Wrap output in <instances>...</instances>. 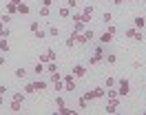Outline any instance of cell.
<instances>
[{
	"instance_id": "obj_1",
	"label": "cell",
	"mask_w": 146,
	"mask_h": 115,
	"mask_svg": "<svg viewBox=\"0 0 146 115\" xmlns=\"http://www.w3.org/2000/svg\"><path fill=\"white\" fill-rule=\"evenodd\" d=\"M117 93H119V97H124V95H128L131 93V82H128V78H122V80H117Z\"/></svg>"
},
{
	"instance_id": "obj_2",
	"label": "cell",
	"mask_w": 146,
	"mask_h": 115,
	"mask_svg": "<svg viewBox=\"0 0 146 115\" xmlns=\"http://www.w3.org/2000/svg\"><path fill=\"white\" fill-rule=\"evenodd\" d=\"M117 106H119V97H111L106 102V106H104V111L109 115H113V113H117Z\"/></svg>"
},
{
	"instance_id": "obj_3",
	"label": "cell",
	"mask_w": 146,
	"mask_h": 115,
	"mask_svg": "<svg viewBox=\"0 0 146 115\" xmlns=\"http://www.w3.org/2000/svg\"><path fill=\"white\" fill-rule=\"evenodd\" d=\"M38 60H40V62H44V64H46V62H51V60H55V49H46V51L42 53V55H40Z\"/></svg>"
},
{
	"instance_id": "obj_4",
	"label": "cell",
	"mask_w": 146,
	"mask_h": 115,
	"mask_svg": "<svg viewBox=\"0 0 146 115\" xmlns=\"http://www.w3.org/2000/svg\"><path fill=\"white\" fill-rule=\"evenodd\" d=\"M84 75H86V66H84V64H75V66H73V78L82 80Z\"/></svg>"
},
{
	"instance_id": "obj_5",
	"label": "cell",
	"mask_w": 146,
	"mask_h": 115,
	"mask_svg": "<svg viewBox=\"0 0 146 115\" xmlns=\"http://www.w3.org/2000/svg\"><path fill=\"white\" fill-rule=\"evenodd\" d=\"M91 18H93V7H84L82 9V22H84V25H89Z\"/></svg>"
},
{
	"instance_id": "obj_6",
	"label": "cell",
	"mask_w": 146,
	"mask_h": 115,
	"mask_svg": "<svg viewBox=\"0 0 146 115\" xmlns=\"http://www.w3.org/2000/svg\"><path fill=\"white\" fill-rule=\"evenodd\" d=\"M62 82H64V88H66V91H71V93H73V88H75V82H73V75H62Z\"/></svg>"
},
{
	"instance_id": "obj_7",
	"label": "cell",
	"mask_w": 146,
	"mask_h": 115,
	"mask_svg": "<svg viewBox=\"0 0 146 115\" xmlns=\"http://www.w3.org/2000/svg\"><path fill=\"white\" fill-rule=\"evenodd\" d=\"M144 25H146L144 16H135V18H133V27H135V29H139V31H142V29H144Z\"/></svg>"
},
{
	"instance_id": "obj_8",
	"label": "cell",
	"mask_w": 146,
	"mask_h": 115,
	"mask_svg": "<svg viewBox=\"0 0 146 115\" xmlns=\"http://www.w3.org/2000/svg\"><path fill=\"white\" fill-rule=\"evenodd\" d=\"M113 42V33L111 31H104V33L100 35V44H111Z\"/></svg>"
},
{
	"instance_id": "obj_9",
	"label": "cell",
	"mask_w": 146,
	"mask_h": 115,
	"mask_svg": "<svg viewBox=\"0 0 146 115\" xmlns=\"http://www.w3.org/2000/svg\"><path fill=\"white\" fill-rule=\"evenodd\" d=\"M49 84H51V82H44V80H38V82H33L36 91H46V88H49Z\"/></svg>"
},
{
	"instance_id": "obj_10",
	"label": "cell",
	"mask_w": 146,
	"mask_h": 115,
	"mask_svg": "<svg viewBox=\"0 0 146 115\" xmlns=\"http://www.w3.org/2000/svg\"><path fill=\"white\" fill-rule=\"evenodd\" d=\"M58 16L62 18V20L71 18V9H69V7H60V9H58Z\"/></svg>"
},
{
	"instance_id": "obj_11",
	"label": "cell",
	"mask_w": 146,
	"mask_h": 115,
	"mask_svg": "<svg viewBox=\"0 0 146 115\" xmlns=\"http://www.w3.org/2000/svg\"><path fill=\"white\" fill-rule=\"evenodd\" d=\"M93 53L100 55V58H104V55H106V44H98V47L93 49Z\"/></svg>"
},
{
	"instance_id": "obj_12",
	"label": "cell",
	"mask_w": 146,
	"mask_h": 115,
	"mask_svg": "<svg viewBox=\"0 0 146 115\" xmlns=\"http://www.w3.org/2000/svg\"><path fill=\"white\" fill-rule=\"evenodd\" d=\"M100 62H104V58H100V55H95V53H93L91 58H89V66H98Z\"/></svg>"
},
{
	"instance_id": "obj_13",
	"label": "cell",
	"mask_w": 146,
	"mask_h": 115,
	"mask_svg": "<svg viewBox=\"0 0 146 115\" xmlns=\"http://www.w3.org/2000/svg\"><path fill=\"white\" fill-rule=\"evenodd\" d=\"M5 11L13 16V13H18V5H13V2H7V5H5Z\"/></svg>"
},
{
	"instance_id": "obj_14",
	"label": "cell",
	"mask_w": 146,
	"mask_h": 115,
	"mask_svg": "<svg viewBox=\"0 0 146 115\" xmlns=\"http://www.w3.org/2000/svg\"><path fill=\"white\" fill-rule=\"evenodd\" d=\"M9 108H11V111H13V113H18L20 108H22V102H20V100H11Z\"/></svg>"
},
{
	"instance_id": "obj_15",
	"label": "cell",
	"mask_w": 146,
	"mask_h": 115,
	"mask_svg": "<svg viewBox=\"0 0 146 115\" xmlns=\"http://www.w3.org/2000/svg\"><path fill=\"white\" fill-rule=\"evenodd\" d=\"M18 13L20 16H29V5L27 2H20L18 5Z\"/></svg>"
},
{
	"instance_id": "obj_16",
	"label": "cell",
	"mask_w": 146,
	"mask_h": 115,
	"mask_svg": "<svg viewBox=\"0 0 146 115\" xmlns=\"http://www.w3.org/2000/svg\"><path fill=\"white\" fill-rule=\"evenodd\" d=\"M93 95H95V97H106V86H98V88H93Z\"/></svg>"
},
{
	"instance_id": "obj_17",
	"label": "cell",
	"mask_w": 146,
	"mask_h": 115,
	"mask_svg": "<svg viewBox=\"0 0 146 115\" xmlns=\"http://www.w3.org/2000/svg\"><path fill=\"white\" fill-rule=\"evenodd\" d=\"M84 29H86V25H84L82 20H80V22H73V31H75V33H82Z\"/></svg>"
},
{
	"instance_id": "obj_18",
	"label": "cell",
	"mask_w": 146,
	"mask_h": 115,
	"mask_svg": "<svg viewBox=\"0 0 146 115\" xmlns=\"http://www.w3.org/2000/svg\"><path fill=\"white\" fill-rule=\"evenodd\" d=\"M104 62H106V64H115V62H117V55H115V53H106V55H104Z\"/></svg>"
},
{
	"instance_id": "obj_19",
	"label": "cell",
	"mask_w": 146,
	"mask_h": 115,
	"mask_svg": "<svg viewBox=\"0 0 146 115\" xmlns=\"http://www.w3.org/2000/svg\"><path fill=\"white\" fill-rule=\"evenodd\" d=\"M55 106H58V111H62L64 106H66V100H64L62 95H58V97H55Z\"/></svg>"
},
{
	"instance_id": "obj_20",
	"label": "cell",
	"mask_w": 146,
	"mask_h": 115,
	"mask_svg": "<svg viewBox=\"0 0 146 115\" xmlns=\"http://www.w3.org/2000/svg\"><path fill=\"white\" fill-rule=\"evenodd\" d=\"M44 69H46V64H44V62H40V60H38V64L33 66V73H36V75H40V73H42Z\"/></svg>"
},
{
	"instance_id": "obj_21",
	"label": "cell",
	"mask_w": 146,
	"mask_h": 115,
	"mask_svg": "<svg viewBox=\"0 0 146 115\" xmlns=\"http://www.w3.org/2000/svg\"><path fill=\"white\" fill-rule=\"evenodd\" d=\"M44 71H49V73H55V71H58V62H55V60L46 62V69H44Z\"/></svg>"
},
{
	"instance_id": "obj_22",
	"label": "cell",
	"mask_w": 146,
	"mask_h": 115,
	"mask_svg": "<svg viewBox=\"0 0 146 115\" xmlns=\"http://www.w3.org/2000/svg\"><path fill=\"white\" fill-rule=\"evenodd\" d=\"M46 35H51V38H58V35H60V29H58V27H49V29H46Z\"/></svg>"
},
{
	"instance_id": "obj_23",
	"label": "cell",
	"mask_w": 146,
	"mask_h": 115,
	"mask_svg": "<svg viewBox=\"0 0 146 115\" xmlns=\"http://www.w3.org/2000/svg\"><path fill=\"white\" fill-rule=\"evenodd\" d=\"M78 108H80V111H86V108H89V100L80 97V100H78Z\"/></svg>"
},
{
	"instance_id": "obj_24",
	"label": "cell",
	"mask_w": 146,
	"mask_h": 115,
	"mask_svg": "<svg viewBox=\"0 0 146 115\" xmlns=\"http://www.w3.org/2000/svg\"><path fill=\"white\" fill-rule=\"evenodd\" d=\"M16 78H18V80H25V78H27V69L18 66V69H16Z\"/></svg>"
},
{
	"instance_id": "obj_25",
	"label": "cell",
	"mask_w": 146,
	"mask_h": 115,
	"mask_svg": "<svg viewBox=\"0 0 146 115\" xmlns=\"http://www.w3.org/2000/svg\"><path fill=\"white\" fill-rule=\"evenodd\" d=\"M40 16L49 18V16H51V7H44V5H42V7H40Z\"/></svg>"
},
{
	"instance_id": "obj_26",
	"label": "cell",
	"mask_w": 146,
	"mask_h": 115,
	"mask_svg": "<svg viewBox=\"0 0 146 115\" xmlns=\"http://www.w3.org/2000/svg\"><path fill=\"white\" fill-rule=\"evenodd\" d=\"M0 51H2V53L9 51V42H7V38H2V40H0Z\"/></svg>"
},
{
	"instance_id": "obj_27",
	"label": "cell",
	"mask_w": 146,
	"mask_h": 115,
	"mask_svg": "<svg viewBox=\"0 0 146 115\" xmlns=\"http://www.w3.org/2000/svg\"><path fill=\"white\" fill-rule=\"evenodd\" d=\"M124 33H126V38H128V40H133V38H135V33H137V29H135V27H131V29H126Z\"/></svg>"
},
{
	"instance_id": "obj_28",
	"label": "cell",
	"mask_w": 146,
	"mask_h": 115,
	"mask_svg": "<svg viewBox=\"0 0 146 115\" xmlns=\"http://www.w3.org/2000/svg\"><path fill=\"white\" fill-rule=\"evenodd\" d=\"M115 84H117V80H115V78H111V75L104 80V86H106V88H109V86H115Z\"/></svg>"
},
{
	"instance_id": "obj_29",
	"label": "cell",
	"mask_w": 146,
	"mask_h": 115,
	"mask_svg": "<svg viewBox=\"0 0 146 115\" xmlns=\"http://www.w3.org/2000/svg\"><path fill=\"white\" fill-rule=\"evenodd\" d=\"M31 93H36V86H33V82H31V84H25V95H31Z\"/></svg>"
},
{
	"instance_id": "obj_30",
	"label": "cell",
	"mask_w": 146,
	"mask_h": 115,
	"mask_svg": "<svg viewBox=\"0 0 146 115\" xmlns=\"http://www.w3.org/2000/svg\"><path fill=\"white\" fill-rule=\"evenodd\" d=\"M51 84H53L55 93H60V91H62V88H64V82H62V80H58V82H51Z\"/></svg>"
},
{
	"instance_id": "obj_31",
	"label": "cell",
	"mask_w": 146,
	"mask_h": 115,
	"mask_svg": "<svg viewBox=\"0 0 146 115\" xmlns=\"http://www.w3.org/2000/svg\"><path fill=\"white\" fill-rule=\"evenodd\" d=\"M0 22L9 25V22H11V13H7V11H5V13H2V18H0Z\"/></svg>"
},
{
	"instance_id": "obj_32",
	"label": "cell",
	"mask_w": 146,
	"mask_h": 115,
	"mask_svg": "<svg viewBox=\"0 0 146 115\" xmlns=\"http://www.w3.org/2000/svg\"><path fill=\"white\" fill-rule=\"evenodd\" d=\"M133 40H135V42H144V31H139V29H137V33H135Z\"/></svg>"
},
{
	"instance_id": "obj_33",
	"label": "cell",
	"mask_w": 146,
	"mask_h": 115,
	"mask_svg": "<svg viewBox=\"0 0 146 115\" xmlns=\"http://www.w3.org/2000/svg\"><path fill=\"white\" fill-rule=\"evenodd\" d=\"M33 35H36L38 40H42V38H46V31H42V29H38V31H36Z\"/></svg>"
},
{
	"instance_id": "obj_34",
	"label": "cell",
	"mask_w": 146,
	"mask_h": 115,
	"mask_svg": "<svg viewBox=\"0 0 146 115\" xmlns=\"http://www.w3.org/2000/svg\"><path fill=\"white\" fill-rule=\"evenodd\" d=\"M84 35H86V40H89V42L95 38V33H93V31H89V29H84Z\"/></svg>"
},
{
	"instance_id": "obj_35",
	"label": "cell",
	"mask_w": 146,
	"mask_h": 115,
	"mask_svg": "<svg viewBox=\"0 0 146 115\" xmlns=\"http://www.w3.org/2000/svg\"><path fill=\"white\" fill-rule=\"evenodd\" d=\"M111 18H113V13H109V11H106V13H104V16H102V20H104V22H106V25H111Z\"/></svg>"
},
{
	"instance_id": "obj_36",
	"label": "cell",
	"mask_w": 146,
	"mask_h": 115,
	"mask_svg": "<svg viewBox=\"0 0 146 115\" xmlns=\"http://www.w3.org/2000/svg\"><path fill=\"white\" fill-rule=\"evenodd\" d=\"M84 100H89V102H91V100H95V95H93V91H86V93H84Z\"/></svg>"
},
{
	"instance_id": "obj_37",
	"label": "cell",
	"mask_w": 146,
	"mask_h": 115,
	"mask_svg": "<svg viewBox=\"0 0 146 115\" xmlns=\"http://www.w3.org/2000/svg\"><path fill=\"white\" fill-rule=\"evenodd\" d=\"M66 7H69V9H75V7H78V0H66Z\"/></svg>"
},
{
	"instance_id": "obj_38",
	"label": "cell",
	"mask_w": 146,
	"mask_h": 115,
	"mask_svg": "<svg viewBox=\"0 0 146 115\" xmlns=\"http://www.w3.org/2000/svg\"><path fill=\"white\" fill-rule=\"evenodd\" d=\"M58 80H62V75L55 71V73H51V82H58Z\"/></svg>"
},
{
	"instance_id": "obj_39",
	"label": "cell",
	"mask_w": 146,
	"mask_h": 115,
	"mask_svg": "<svg viewBox=\"0 0 146 115\" xmlns=\"http://www.w3.org/2000/svg\"><path fill=\"white\" fill-rule=\"evenodd\" d=\"M80 20H82V13H75L73 11V22H80Z\"/></svg>"
},
{
	"instance_id": "obj_40",
	"label": "cell",
	"mask_w": 146,
	"mask_h": 115,
	"mask_svg": "<svg viewBox=\"0 0 146 115\" xmlns=\"http://www.w3.org/2000/svg\"><path fill=\"white\" fill-rule=\"evenodd\" d=\"M53 2H55V0H42V5H44V7H53Z\"/></svg>"
},
{
	"instance_id": "obj_41",
	"label": "cell",
	"mask_w": 146,
	"mask_h": 115,
	"mask_svg": "<svg viewBox=\"0 0 146 115\" xmlns=\"http://www.w3.org/2000/svg\"><path fill=\"white\" fill-rule=\"evenodd\" d=\"M106 31H111V33L115 35V31H117V27H115V25H109V29H106Z\"/></svg>"
},
{
	"instance_id": "obj_42",
	"label": "cell",
	"mask_w": 146,
	"mask_h": 115,
	"mask_svg": "<svg viewBox=\"0 0 146 115\" xmlns=\"http://www.w3.org/2000/svg\"><path fill=\"white\" fill-rule=\"evenodd\" d=\"M38 29H40V25H38V22H31V31H33V33H36Z\"/></svg>"
},
{
	"instance_id": "obj_43",
	"label": "cell",
	"mask_w": 146,
	"mask_h": 115,
	"mask_svg": "<svg viewBox=\"0 0 146 115\" xmlns=\"http://www.w3.org/2000/svg\"><path fill=\"white\" fill-rule=\"evenodd\" d=\"M5 93H7V86H5V84H0V95H5Z\"/></svg>"
},
{
	"instance_id": "obj_44",
	"label": "cell",
	"mask_w": 146,
	"mask_h": 115,
	"mask_svg": "<svg viewBox=\"0 0 146 115\" xmlns=\"http://www.w3.org/2000/svg\"><path fill=\"white\" fill-rule=\"evenodd\" d=\"M113 5H115V7H119V5H124V0H113Z\"/></svg>"
},
{
	"instance_id": "obj_45",
	"label": "cell",
	"mask_w": 146,
	"mask_h": 115,
	"mask_svg": "<svg viewBox=\"0 0 146 115\" xmlns=\"http://www.w3.org/2000/svg\"><path fill=\"white\" fill-rule=\"evenodd\" d=\"M0 66H5V55H0Z\"/></svg>"
},
{
	"instance_id": "obj_46",
	"label": "cell",
	"mask_w": 146,
	"mask_h": 115,
	"mask_svg": "<svg viewBox=\"0 0 146 115\" xmlns=\"http://www.w3.org/2000/svg\"><path fill=\"white\" fill-rule=\"evenodd\" d=\"M2 31H5V22H0V33H2Z\"/></svg>"
},
{
	"instance_id": "obj_47",
	"label": "cell",
	"mask_w": 146,
	"mask_h": 115,
	"mask_svg": "<svg viewBox=\"0 0 146 115\" xmlns=\"http://www.w3.org/2000/svg\"><path fill=\"white\" fill-rule=\"evenodd\" d=\"M9 2H13V5H20V2H22V0H9Z\"/></svg>"
},
{
	"instance_id": "obj_48",
	"label": "cell",
	"mask_w": 146,
	"mask_h": 115,
	"mask_svg": "<svg viewBox=\"0 0 146 115\" xmlns=\"http://www.w3.org/2000/svg\"><path fill=\"white\" fill-rule=\"evenodd\" d=\"M0 104H2V95H0Z\"/></svg>"
},
{
	"instance_id": "obj_49",
	"label": "cell",
	"mask_w": 146,
	"mask_h": 115,
	"mask_svg": "<svg viewBox=\"0 0 146 115\" xmlns=\"http://www.w3.org/2000/svg\"><path fill=\"white\" fill-rule=\"evenodd\" d=\"M128 2H137V0H128Z\"/></svg>"
},
{
	"instance_id": "obj_50",
	"label": "cell",
	"mask_w": 146,
	"mask_h": 115,
	"mask_svg": "<svg viewBox=\"0 0 146 115\" xmlns=\"http://www.w3.org/2000/svg\"><path fill=\"white\" fill-rule=\"evenodd\" d=\"M98 2H104V0H98Z\"/></svg>"
},
{
	"instance_id": "obj_51",
	"label": "cell",
	"mask_w": 146,
	"mask_h": 115,
	"mask_svg": "<svg viewBox=\"0 0 146 115\" xmlns=\"http://www.w3.org/2000/svg\"><path fill=\"white\" fill-rule=\"evenodd\" d=\"M0 40H2V33H0Z\"/></svg>"
},
{
	"instance_id": "obj_52",
	"label": "cell",
	"mask_w": 146,
	"mask_h": 115,
	"mask_svg": "<svg viewBox=\"0 0 146 115\" xmlns=\"http://www.w3.org/2000/svg\"><path fill=\"white\" fill-rule=\"evenodd\" d=\"M144 2H146V0H144Z\"/></svg>"
}]
</instances>
